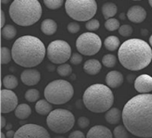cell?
I'll return each instance as SVG.
<instances>
[{"label": "cell", "mask_w": 152, "mask_h": 138, "mask_svg": "<svg viewBox=\"0 0 152 138\" xmlns=\"http://www.w3.org/2000/svg\"><path fill=\"white\" fill-rule=\"evenodd\" d=\"M124 125L137 137H152V94H140L129 100L121 112Z\"/></svg>", "instance_id": "1"}, {"label": "cell", "mask_w": 152, "mask_h": 138, "mask_svg": "<svg viewBox=\"0 0 152 138\" xmlns=\"http://www.w3.org/2000/svg\"><path fill=\"white\" fill-rule=\"evenodd\" d=\"M118 58L127 70L141 71L148 67L152 60L151 47L144 40L137 38L129 39L120 45Z\"/></svg>", "instance_id": "2"}, {"label": "cell", "mask_w": 152, "mask_h": 138, "mask_svg": "<svg viewBox=\"0 0 152 138\" xmlns=\"http://www.w3.org/2000/svg\"><path fill=\"white\" fill-rule=\"evenodd\" d=\"M45 47L44 43L35 36L24 35L15 41L11 49L14 62L24 68H34L45 58Z\"/></svg>", "instance_id": "3"}, {"label": "cell", "mask_w": 152, "mask_h": 138, "mask_svg": "<svg viewBox=\"0 0 152 138\" xmlns=\"http://www.w3.org/2000/svg\"><path fill=\"white\" fill-rule=\"evenodd\" d=\"M42 12L38 0H14L9 9L10 19L20 26H31L36 23Z\"/></svg>", "instance_id": "4"}, {"label": "cell", "mask_w": 152, "mask_h": 138, "mask_svg": "<svg viewBox=\"0 0 152 138\" xmlns=\"http://www.w3.org/2000/svg\"><path fill=\"white\" fill-rule=\"evenodd\" d=\"M83 101L88 110L95 113H103L112 107L114 96L108 85L97 83L89 86L85 91Z\"/></svg>", "instance_id": "5"}, {"label": "cell", "mask_w": 152, "mask_h": 138, "mask_svg": "<svg viewBox=\"0 0 152 138\" xmlns=\"http://www.w3.org/2000/svg\"><path fill=\"white\" fill-rule=\"evenodd\" d=\"M74 94L72 83L65 80H55L49 83L45 88V99L54 105H61L69 102Z\"/></svg>", "instance_id": "6"}, {"label": "cell", "mask_w": 152, "mask_h": 138, "mask_svg": "<svg viewBox=\"0 0 152 138\" xmlns=\"http://www.w3.org/2000/svg\"><path fill=\"white\" fill-rule=\"evenodd\" d=\"M96 0H66L65 10L68 16L77 21H87L96 13Z\"/></svg>", "instance_id": "7"}, {"label": "cell", "mask_w": 152, "mask_h": 138, "mask_svg": "<svg viewBox=\"0 0 152 138\" xmlns=\"http://www.w3.org/2000/svg\"><path fill=\"white\" fill-rule=\"evenodd\" d=\"M75 123L74 115L67 110L57 109L52 110L48 116L47 124L52 132L66 134L73 128Z\"/></svg>", "instance_id": "8"}, {"label": "cell", "mask_w": 152, "mask_h": 138, "mask_svg": "<svg viewBox=\"0 0 152 138\" xmlns=\"http://www.w3.org/2000/svg\"><path fill=\"white\" fill-rule=\"evenodd\" d=\"M76 48L78 52L85 56H94L102 47L100 37L94 33H85L76 40Z\"/></svg>", "instance_id": "9"}, {"label": "cell", "mask_w": 152, "mask_h": 138, "mask_svg": "<svg viewBox=\"0 0 152 138\" xmlns=\"http://www.w3.org/2000/svg\"><path fill=\"white\" fill-rule=\"evenodd\" d=\"M47 55L52 63L63 64L71 58L72 47L66 41L55 40L48 45Z\"/></svg>", "instance_id": "10"}, {"label": "cell", "mask_w": 152, "mask_h": 138, "mask_svg": "<svg viewBox=\"0 0 152 138\" xmlns=\"http://www.w3.org/2000/svg\"><path fill=\"white\" fill-rule=\"evenodd\" d=\"M15 138H49L50 134L43 126L37 124H25L15 133Z\"/></svg>", "instance_id": "11"}, {"label": "cell", "mask_w": 152, "mask_h": 138, "mask_svg": "<svg viewBox=\"0 0 152 138\" xmlns=\"http://www.w3.org/2000/svg\"><path fill=\"white\" fill-rule=\"evenodd\" d=\"M18 106V97L10 89L1 90V113H10L16 110Z\"/></svg>", "instance_id": "12"}, {"label": "cell", "mask_w": 152, "mask_h": 138, "mask_svg": "<svg viewBox=\"0 0 152 138\" xmlns=\"http://www.w3.org/2000/svg\"><path fill=\"white\" fill-rule=\"evenodd\" d=\"M134 88L140 94H148L152 91V77L148 74H141L134 81Z\"/></svg>", "instance_id": "13"}, {"label": "cell", "mask_w": 152, "mask_h": 138, "mask_svg": "<svg viewBox=\"0 0 152 138\" xmlns=\"http://www.w3.org/2000/svg\"><path fill=\"white\" fill-rule=\"evenodd\" d=\"M127 19L134 22V23H141L147 18V11L141 6H133L127 11Z\"/></svg>", "instance_id": "14"}, {"label": "cell", "mask_w": 152, "mask_h": 138, "mask_svg": "<svg viewBox=\"0 0 152 138\" xmlns=\"http://www.w3.org/2000/svg\"><path fill=\"white\" fill-rule=\"evenodd\" d=\"M41 74L35 69H26L20 74V80L25 85H35L40 82Z\"/></svg>", "instance_id": "15"}, {"label": "cell", "mask_w": 152, "mask_h": 138, "mask_svg": "<svg viewBox=\"0 0 152 138\" xmlns=\"http://www.w3.org/2000/svg\"><path fill=\"white\" fill-rule=\"evenodd\" d=\"M87 138H111L113 134L110 129L105 127L104 125H96L91 128L87 134Z\"/></svg>", "instance_id": "16"}, {"label": "cell", "mask_w": 152, "mask_h": 138, "mask_svg": "<svg viewBox=\"0 0 152 138\" xmlns=\"http://www.w3.org/2000/svg\"><path fill=\"white\" fill-rule=\"evenodd\" d=\"M105 82L110 88H118L124 83V76L118 71H111L106 75Z\"/></svg>", "instance_id": "17"}, {"label": "cell", "mask_w": 152, "mask_h": 138, "mask_svg": "<svg viewBox=\"0 0 152 138\" xmlns=\"http://www.w3.org/2000/svg\"><path fill=\"white\" fill-rule=\"evenodd\" d=\"M101 64L97 59H88L83 64V71L89 75H96L101 71Z\"/></svg>", "instance_id": "18"}, {"label": "cell", "mask_w": 152, "mask_h": 138, "mask_svg": "<svg viewBox=\"0 0 152 138\" xmlns=\"http://www.w3.org/2000/svg\"><path fill=\"white\" fill-rule=\"evenodd\" d=\"M105 119L110 124H117L121 119V111L117 108H110L105 113Z\"/></svg>", "instance_id": "19"}, {"label": "cell", "mask_w": 152, "mask_h": 138, "mask_svg": "<svg viewBox=\"0 0 152 138\" xmlns=\"http://www.w3.org/2000/svg\"><path fill=\"white\" fill-rule=\"evenodd\" d=\"M57 29H58L57 22L51 19H47L43 20L41 24V31L45 35H53L57 32Z\"/></svg>", "instance_id": "20"}, {"label": "cell", "mask_w": 152, "mask_h": 138, "mask_svg": "<svg viewBox=\"0 0 152 138\" xmlns=\"http://www.w3.org/2000/svg\"><path fill=\"white\" fill-rule=\"evenodd\" d=\"M32 113V110L30 106L27 104H20L17 106L15 110V116L20 120H25L27 119Z\"/></svg>", "instance_id": "21"}, {"label": "cell", "mask_w": 152, "mask_h": 138, "mask_svg": "<svg viewBox=\"0 0 152 138\" xmlns=\"http://www.w3.org/2000/svg\"><path fill=\"white\" fill-rule=\"evenodd\" d=\"M35 110L40 115H48L52 111V105L47 99L39 100L35 105Z\"/></svg>", "instance_id": "22"}, {"label": "cell", "mask_w": 152, "mask_h": 138, "mask_svg": "<svg viewBox=\"0 0 152 138\" xmlns=\"http://www.w3.org/2000/svg\"><path fill=\"white\" fill-rule=\"evenodd\" d=\"M118 11L117 6L112 2H107L102 6V14L106 20L115 16Z\"/></svg>", "instance_id": "23"}, {"label": "cell", "mask_w": 152, "mask_h": 138, "mask_svg": "<svg viewBox=\"0 0 152 138\" xmlns=\"http://www.w3.org/2000/svg\"><path fill=\"white\" fill-rule=\"evenodd\" d=\"M121 45L120 39L115 36V35H110L108 36L106 39L104 40V47L105 48L109 50V51H115L117 50Z\"/></svg>", "instance_id": "24"}, {"label": "cell", "mask_w": 152, "mask_h": 138, "mask_svg": "<svg viewBox=\"0 0 152 138\" xmlns=\"http://www.w3.org/2000/svg\"><path fill=\"white\" fill-rule=\"evenodd\" d=\"M1 34L2 37L6 40H11L16 36L17 34V30L13 25L11 24H7L6 26H4L1 30Z\"/></svg>", "instance_id": "25"}, {"label": "cell", "mask_w": 152, "mask_h": 138, "mask_svg": "<svg viewBox=\"0 0 152 138\" xmlns=\"http://www.w3.org/2000/svg\"><path fill=\"white\" fill-rule=\"evenodd\" d=\"M18 79L14 75H6L3 79V85L7 89H15L18 86Z\"/></svg>", "instance_id": "26"}, {"label": "cell", "mask_w": 152, "mask_h": 138, "mask_svg": "<svg viewBox=\"0 0 152 138\" xmlns=\"http://www.w3.org/2000/svg\"><path fill=\"white\" fill-rule=\"evenodd\" d=\"M57 72L59 76H62V77H68L70 76L72 72V69L71 67V65L69 64H60L58 68H57Z\"/></svg>", "instance_id": "27"}, {"label": "cell", "mask_w": 152, "mask_h": 138, "mask_svg": "<svg viewBox=\"0 0 152 138\" xmlns=\"http://www.w3.org/2000/svg\"><path fill=\"white\" fill-rule=\"evenodd\" d=\"M25 99L29 102H35L37 101L40 97V93L39 91L36 89H29L26 91V93L24 95Z\"/></svg>", "instance_id": "28"}, {"label": "cell", "mask_w": 152, "mask_h": 138, "mask_svg": "<svg viewBox=\"0 0 152 138\" xmlns=\"http://www.w3.org/2000/svg\"><path fill=\"white\" fill-rule=\"evenodd\" d=\"M117 63V58L114 55L107 54L102 58V64L107 68H113Z\"/></svg>", "instance_id": "29"}, {"label": "cell", "mask_w": 152, "mask_h": 138, "mask_svg": "<svg viewBox=\"0 0 152 138\" xmlns=\"http://www.w3.org/2000/svg\"><path fill=\"white\" fill-rule=\"evenodd\" d=\"M104 25H105V28L107 29L109 32H114V31H116L120 28V22L116 19L110 18V19L106 20Z\"/></svg>", "instance_id": "30"}, {"label": "cell", "mask_w": 152, "mask_h": 138, "mask_svg": "<svg viewBox=\"0 0 152 138\" xmlns=\"http://www.w3.org/2000/svg\"><path fill=\"white\" fill-rule=\"evenodd\" d=\"M128 130L126 129V127L124 125H119L117 127H115L113 131V136L116 138H127L128 135Z\"/></svg>", "instance_id": "31"}, {"label": "cell", "mask_w": 152, "mask_h": 138, "mask_svg": "<svg viewBox=\"0 0 152 138\" xmlns=\"http://www.w3.org/2000/svg\"><path fill=\"white\" fill-rule=\"evenodd\" d=\"M64 0H44V4L49 9H58L63 5Z\"/></svg>", "instance_id": "32"}, {"label": "cell", "mask_w": 152, "mask_h": 138, "mask_svg": "<svg viewBox=\"0 0 152 138\" xmlns=\"http://www.w3.org/2000/svg\"><path fill=\"white\" fill-rule=\"evenodd\" d=\"M12 54L10 50V48H7L6 47H1V64H7L11 60Z\"/></svg>", "instance_id": "33"}, {"label": "cell", "mask_w": 152, "mask_h": 138, "mask_svg": "<svg viewBox=\"0 0 152 138\" xmlns=\"http://www.w3.org/2000/svg\"><path fill=\"white\" fill-rule=\"evenodd\" d=\"M118 30H119L118 31L119 34L124 37H129L133 34V27L128 24H124V25L120 26V28Z\"/></svg>", "instance_id": "34"}, {"label": "cell", "mask_w": 152, "mask_h": 138, "mask_svg": "<svg viewBox=\"0 0 152 138\" xmlns=\"http://www.w3.org/2000/svg\"><path fill=\"white\" fill-rule=\"evenodd\" d=\"M99 26H100V23L96 19H91L87 20L86 23V28L88 31H96L99 28Z\"/></svg>", "instance_id": "35"}, {"label": "cell", "mask_w": 152, "mask_h": 138, "mask_svg": "<svg viewBox=\"0 0 152 138\" xmlns=\"http://www.w3.org/2000/svg\"><path fill=\"white\" fill-rule=\"evenodd\" d=\"M67 29L69 31V33L71 34H77L80 31L81 27H80V24L77 23V22H70L67 26Z\"/></svg>", "instance_id": "36"}, {"label": "cell", "mask_w": 152, "mask_h": 138, "mask_svg": "<svg viewBox=\"0 0 152 138\" xmlns=\"http://www.w3.org/2000/svg\"><path fill=\"white\" fill-rule=\"evenodd\" d=\"M83 61V57L81 53H73L71 57V63L73 65H78Z\"/></svg>", "instance_id": "37"}, {"label": "cell", "mask_w": 152, "mask_h": 138, "mask_svg": "<svg viewBox=\"0 0 152 138\" xmlns=\"http://www.w3.org/2000/svg\"><path fill=\"white\" fill-rule=\"evenodd\" d=\"M89 124H90V121H89V120L86 117L82 116V117H80L78 119V126L80 128L86 129V128H87L89 126Z\"/></svg>", "instance_id": "38"}, {"label": "cell", "mask_w": 152, "mask_h": 138, "mask_svg": "<svg viewBox=\"0 0 152 138\" xmlns=\"http://www.w3.org/2000/svg\"><path fill=\"white\" fill-rule=\"evenodd\" d=\"M69 137L70 138H85L86 135L81 131H74L69 135Z\"/></svg>", "instance_id": "39"}, {"label": "cell", "mask_w": 152, "mask_h": 138, "mask_svg": "<svg viewBox=\"0 0 152 138\" xmlns=\"http://www.w3.org/2000/svg\"><path fill=\"white\" fill-rule=\"evenodd\" d=\"M5 21H6V18H5V13L3 10H1V23H0V26H1V29L4 27L5 24Z\"/></svg>", "instance_id": "40"}, {"label": "cell", "mask_w": 152, "mask_h": 138, "mask_svg": "<svg viewBox=\"0 0 152 138\" xmlns=\"http://www.w3.org/2000/svg\"><path fill=\"white\" fill-rule=\"evenodd\" d=\"M15 133H16V132H13L12 130H9V131H7V134H7L6 136H7V138H11V137H14V135H15Z\"/></svg>", "instance_id": "41"}, {"label": "cell", "mask_w": 152, "mask_h": 138, "mask_svg": "<svg viewBox=\"0 0 152 138\" xmlns=\"http://www.w3.org/2000/svg\"><path fill=\"white\" fill-rule=\"evenodd\" d=\"M7 125V121H6V118L3 116V115H1V129L5 128Z\"/></svg>", "instance_id": "42"}, {"label": "cell", "mask_w": 152, "mask_h": 138, "mask_svg": "<svg viewBox=\"0 0 152 138\" xmlns=\"http://www.w3.org/2000/svg\"><path fill=\"white\" fill-rule=\"evenodd\" d=\"M119 17H120L121 20H125V14H124V13H121Z\"/></svg>", "instance_id": "43"}, {"label": "cell", "mask_w": 152, "mask_h": 138, "mask_svg": "<svg viewBox=\"0 0 152 138\" xmlns=\"http://www.w3.org/2000/svg\"><path fill=\"white\" fill-rule=\"evenodd\" d=\"M7 131H9V130H10L11 128H12V124H7V125H6V127H5Z\"/></svg>", "instance_id": "44"}, {"label": "cell", "mask_w": 152, "mask_h": 138, "mask_svg": "<svg viewBox=\"0 0 152 138\" xmlns=\"http://www.w3.org/2000/svg\"><path fill=\"white\" fill-rule=\"evenodd\" d=\"M10 1V0H1V3L2 4H7Z\"/></svg>", "instance_id": "45"}, {"label": "cell", "mask_w": 152, "mask_h": 138, "mask_svg": "<svg viewBox=\"0 0 152 138\" xmlns=\"http://www.w3.org/2000/svg\"><path fill=\"white\" fill-rule=\"evenodd\" d=\"M149 45L152 47V34H151L150 37H149Z\"/></svg>", "instance_id": "46"}, {"label": "cell", "mask_w": 152, "mask_h": 138, "mask_svg": "<svg viewBox=\"0 0 152 138\" xmlns=\"http://www.w3.org/2000/svg\"><path fill=\"white\" fill-rule=\"evenodd\" d=\"M142 34L146 35V34H148V30H146V29H145V30H144V29H143V30H142Z\"/></svg>", "instance_id": "47"}, {"label": "cell", "mask_w": 152, "mask_h": 138, "mask_svg": "<svg viewBox=\"0 0 152 138\" xmlns=\"http://www.w3.org/2000/svg\"><path fill=\"white\" fill-rule=\"evenodd\" d=\"M148 3H149V5H150V7H152V0H148Z\"/></svg>", "instance_id": "48"}, {"label": "cell", "mask_w": 152, "mask_h": 138, "mask_svg": "<svg viewBox=\"0 0 152 138\" xmlns=\"http://www.w3.org/2000/svg\"><path fill=\"white\" fill-rule=\"evenodd\" d=\"M3 137H5V135L3 134V133L1 132V138H3Z\"/></svg>", "instance_id": "49"}, {"label": "cell", "mask_w": 152, "mask_h": 138, "mask_svg": "<svg viewBox=\"0 0 152 138\" xmlns=\"http://www.w3.org/2000/svg\"><path fill=\"white\" fill-rule=\"evenodd\" d=\"M134 1H139V0H134Z\"/></svg>", "instance_id": "50"}]
</instances>
